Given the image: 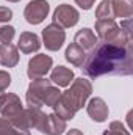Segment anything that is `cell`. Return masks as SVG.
<instances>
[{
    "instance_id": "cb8c5ba5",
    "label": "cell",
    "mask_w": 133,
    "mask_h": 135,
    "mask_svg": "<svg viewBox=\"0 0 133 135\" xmlns=\"http://www.w3.org/2000/svg\"><path fill=\"white\" fill-rule=\"evenodd\" d=\"M11 85V75H9V72H6V71H0V104L3 101V98H5V91L8 90V86Z\"/></svg>"
},
{
    "instance_id": "5b68a950",
    "label": "cell",
    "mask_w": 133,
    "mask_h": 135,
    "mask_svg": "<svg viewBox=\"0 0 133 135\" xmlns=\"http://www.w3.org/2000/svg\"><path fill=\"white\" fill-rule=\"evenodd\" d=\"M64 41H66V32L53 22L42 30V42H44L45 49L50 52L60 50L63 47Z\"/></svg>"
},
{
    "instance_id": "30bf717a",
    "label": "cell",
    "mask_w": 133,
    "mask_h": 135,
    "mask_svg": "<svg viewBox=\"0 0 133 135\" xmlns=\"http://www.w3.org/2000/svg\"><path fill=\"white\" fill-rule=\"evenodd\" d=\"M45 119H47V115L38 107H28L24 110V121L27 129H36L42 134Z\"/></svg>"
},
{
    "instance_id": "7a4b0ae2",
    "label": "cell",
    "mask_w": 133,
    "mask_h": 135,
    "mask_svg": "<svg viewBox=\"0 0 133 135\" xmlns=\"http://www.w3.org/2000/svg\"><path fill=\"white\" fill-rule=\"evenodd\" d=\"M91 93H93V85H91L89 80H86L83 77H78V79L72 80L70 88L63 91L58 102L52 107L53 113L58 115L64 121L74 119L77 112L81 110L83 105L86 104V101L89 99Z\"/></svg>"
},
{
    "instance_id": "7402d4cb",
    "label": "cell",
    "mask_w": 133,
    "mask_h": 135,
    "mask_svg": "<svg viewBox=\"0 0 133 135\" xmlns=\"http://www.w3.org/2000/svg\"><path fill=\"white\" fill-rule=\"evenodd\" d=\"M16 28L13 25H2L0 27V42L2 44H11V41L14 39Z\"/></svg>"
},
{
    "instance_id": "ac0fdd59",
    "label": "cell",
    "mask_w": 133,
    "mask_h": 135,
    "mask_svg": "<svg viewBox=\"0 0 133 135\" xmlns=\"http://www.w3.org/2000/svg\"><path fill=\"white\" fill-rule=\"evenodd\" d=\"M64 58L75 68H81L83 63H85V60H86V52L81 47H78L75 42H72V44H69L66 47Z\"/></svg>"
},
{
    "instance_id": "52a82bcc",
    "label": "cell",
    "mask_w": 133,
    "mask_h": 135,
    "mask_svg": "<svg viewBox=\"0 0 133 135\" xmlns=\"http://www.w3.org/2000/svg\"><path fill=\"white\" fill-rule=\"evenodd\" d=\"M49 11H50V5L47 0H32L25 6L24 17L28 24L38 25L49 16Z\"/></svg>"
},
{
    "instance_id": "6da1fadb",
    "label": "cell",
    "mask_w": 133,
    "mask_h": 135,
    "mask_svg": "<svg viewBox=\"0 0 133 135\" xmlns=\"http://www.w3.org/2000/svg\"><path fill=\"white\" fill-rule=\"evenodd\" d=\"M121 36L116 41H97L86 54L81 71L89 79L102 75H132L133 74V38L132 17L121 22Z\"/></svg>"
},
{
    "instance_id": "4fadbf2b",
    "label": "cell",
    "mask_w": 133,
    "mask_h": 135,
    "mask_svg": "<svg viewBox=\"0 0 133 135\" xmlns=\"http://www.w3.org/2000/svg\"><path fill=\"white\" fill-rule=\"evenodd\" d=\"M19 63V49L13 44H0V65L14 68Z\"/></svg>"
},
{
    "instance_id": "f1b7e54d",
    "label": "cell",
    "mask_w": 133,
    "mask_h": 135,
    "mask_svg": "<svg viewBox=\"0 0 133 135\" xmlns=\"http://www.w3.org/2000/svg\"><path fill=\"white\" fill-rule=\"evenodd\" d=\"M0 135H3V134H0Z\"/></svg>"
},
{
    "instance_id": "9c48e42d",
    "label": "cell",
    "mask_w": 133,
    "mask_h": 135,
    "mask_svg": "<svg viewBox=\"0 0 133 135\" xmlns=\"http://www.w3.org/2000/svg\"><path fill=\"white\" fill-rule=\"evenodd\" d=\"M96 33L100 41H116L121 36V28L114 19H102L96 21Z\"/></svg>"
},
{
    "instance_id": "8fae6325",
    "label": "cell",
    "mask_w": 133,
    "mask_h": 135,
    "mask_svg": "<svg viewBox=\"0 0 133 135\" xmlns=\"http://www.w3.org/2000/svg\"><path fill=\"white\" fill-rule=\"evenodd\" d=\"M86 112L89 115V118L96 123H103L106 121L108 115H110V110H108V105L105 104V101L102 98H93L91 101L88 102V107H86Z\"/></svg>"
},
{
    "instance_id": "d6986e66",
    "label": "cell",
    "mask_w": 133,
    "mask_h": 135,
    "mask_svg": "<svg viewBox=\"0 0 133 135\" xmlns=\"http://www.w3.org/2000/svg\"><path fill=\"white\" fill-rule=\"evenodd\" d=\"M0 134H3V135H32L28 129L16 127L13 123H9L3 116H0Z\"/></svg>"
},
{
    "instance_id": "9a60e30c",
    "label": "cell",
    "mask_w": 133,
    "mask_h": 135,
    "mask_svg": "<svg viewBox=\"0 0 133 135\" xmlns=\"http://www.w3.org/2000/svg\"><path fill=\"white\" fill-rule=\"evenodd\" d=\"M64 131H66V121H64V119H61V118H60L58 115H55V113L47 115V119H45L42 134H45V135H61Z\"/></svg>"
},
{
    "instance_id": "7c38bea8",
    "label": "cell",
    "mask_w": 133,
    "mask_h": 135,
    "mask_svg": "<svg viewBox=\"0 0 133 135\" xmlns=\"http://www.w3.org/2000/svg\"><path fill=\"white\" fill-rule=\"evenodd\" d=\"M17 49L22 54H33L41 49V39L33 32H22L17 41Z\"/></svg>"
},
{
    "instance_id": "44dd1931",
    "label": "cell",
    "mask_w": 133,
    "mask_h": 135,
    "mask_svg": "<svg viewBox=\"0 0 133 135\" xmlns=\"http://www.w3.org/2000/svg\"><path fill=\"white\" fill-rule=\"evenodd\" d=\"M60 96H61V91H60V88H58V86H53V85H50V86L47 88V91H45L44 105H47V107H53V105L58 102Z\"/></svg>"
},
{
    "instance_id": "e0dca14e",
    "label": "cell",
    "mask_w": 133,
    "mask_h": 135,
    "mask_svg": "<svg viewBox=\"0 0 133 135\" xmlns=\"http://www.w3.org/2000/svg\"><path fill=\"white\" fill-rule=\"evenodd\" d=\"M113 17L130 19L133 16V0H111Z\"/></svg>"
},
{
    "instance_id": "603a6c76",
    "label": "cell",
    "mask_w": 133,
    "mask_h": 135,
    "mask_svg": "<svg viewBox=\"0 0 133 135\" xmlns=\"http://www.w3.org/2000/svg\"><path fill=\"white\" fill-rule=\"evenodd\" d=\"M103 135H130V132L124 127L122 123H119V121H113V123L110 124V127L103 132Z\"/></svg>"
},
{
    "instance_id": "277c9868",
    "label": "cell",
    "mask_w": 133,
    "mask_h": 135,
    "mask_svg": "<svg viewBox=\"0 0 133 135\" xmlns=\"http://www.w3.org/2000/svg\"><path fill=\"white\" fill-rule=\"evenodd\" d=\"M52 85V82L45 77H39V79H33L32 83L28 85L27 90V105L28 107H38L41 108L44 105V98H45V91L47 88Z\"/></svg>"
},
{
    "instance_id": "5bb4252c",
    "label": "cell",
    "mask_w": 133,
    "mask_h": 135,
    "mask_svg": "<svg viewBox=\"0 0 133 135\" xmlns=\"http://www.w3.org/2000/svg\"><path fill=\"white\" fill-rule=\"evenodd\" d=\"M74 80V71L66 66H57L53 68L52 74H50V82H53L58 88L60 86H69L70 82Z\"/></svg>"
},
{
    "instance_id": "83f0119b",
    "label": "cell",
    "mask_w": 133,
    "mask_h": 135,
    "mask_svg": "<svg viewBox=\"0 0 133 135\" xmlns=\"http://www.w3.org/2000/svg\"><path fill=\"white\" fill-rule=\"evenodd\" d=\"M6 2H11V3H17V2H21V0H6Z\"/></svg>"
},
{
    "instance_id": "2e32d148",
    "label": "cell",
    "mask_w": 133,
    "mask_h": 135,
    "mask_svg": "<svg viewBox=\"0 0 133 135\" xmlns=\"http://www.w3.org/2000/svg\"><path fill=\"white\" fill-rule=\"evenodd\" d=\"M74 42L86 52V50H91V49L96 46L97 38H96V35H94L93 30H89V28H81V30H78V32L75 33Z\"/></svg>"
},
{
    "instance_id": "484cf974",
    "label": "cell",
    "mask_w": 133,
    "mask_h": 135,
    "mask_svg": "<svg viewBox=\"0 0 133 135\" xmlns=\"http://www.w3.org/2000/svg\"><path fill=\"white\" fill-rule=\"evenodd\" d=\"M75 3L81 8V9H91L93 8V5L96 3V0H75Z\"/></svg>"
},
{
    "instance_id": "3957f363",
    "label": "cell",
    "mask_w": 133,
    "mask_h": 135,
    "mask_svg": "<svg viewBox=\"0 0 133 135\" xmlns=\"http://www.w3.org/2000/svg\"><path fill=\"white\" fill-rule=\"evenodd\" d=\"M24 110L25 108L22 107V102L19 99V96L14 94V93L5 94L3 101L0 104V113H2V116L6 118L9 123H13L16 127H21V129H27L25 127V121H24Z\"/></svg>"
},
{
    "instance_id": "4316f807",
    "label": "cell",
    "mask_w": 133,
    "mask_h": 135,
    "mask_svg": "<svg viewBox=\"0 0 133 135\" xmlns=\"http://www.w3.org/2000/svg\"><path fill=\"white\" fill-rule=\"evenodd\" d=\"M66 135H83V132L78 131V129H70V131H67Z\"/></svg>"
},
{
    "instance_id": "d4e9b609",
    "label": "cell",
    "mask_w": 133,
    "mask_h": 135,
    "mask_svg": "<svg viewBox=\"0 0 133 135\" xmlns=\"http://www.w3.org/2000/svg\"><path fill=\"white\" fill-rule=\"evenodd\" d=\"M13 19V11L8 6H0V22H9Z\"/></svg>"
},
{
    "instance_id": "8992f818",
    "label": "cell",
    "mask_w": 133,
    "mask_h": 135,
    "mask_svg": "<svg viewBox=\"0 0 133 135\" xmlns=\"http://www.w3.org/2000/svg\"><path fill=\"white\" fill-rule=\"evenodd\" d=\"M52 19H53V24L60 25L61 28H70V27L78 24L80 14H78V11L74 6H70L67 3H63V5L57 6V9L53 11V17Z\"/></svg>"
},
{
    "instance_id": "ba28073f",
    "label": "cell",
    "mask_w": 133,
    "mask_h": 135,
    "mask_svg": "<svg viewBox=\"0 0 133 135\" xmlns=\"http://www.w3.org/2000/svg\"><path fill=\"white\" fill-rule=\"evenodd\" d=\"M53 65V60L45 55V54H39V55H34L33 58H30L28 61V68H27V75L33 80V79H39V77H44Z\"/></svg>"
},
{
    "instance_id": "ffe728a7",
    "label": "cell",
    "mask_w": 133,
    "mask_h": 135,
    "mask_svg": "<svg viewBox=\"0 0 133 135\" xmlns=\"http://www.w3.org/2000/svg\"><path fill=\"white\" fill-rule=\"evenodd\" d=\"M96 17H97V21H102V19H114L110 0H103V2L99 3V6L96 8Z\"/></svg>"
}]
</instances>
